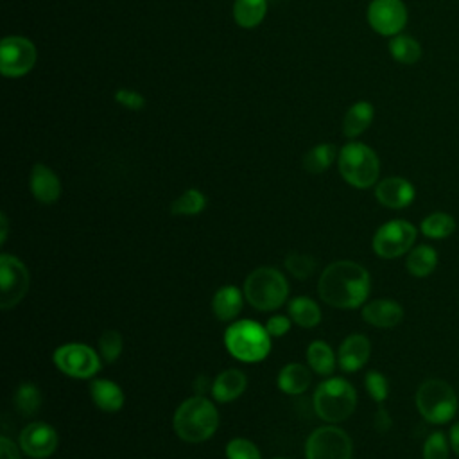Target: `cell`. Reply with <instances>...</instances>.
<instances>
[{"label": "cell", "mask_w": 459, "mask_h": 459, "mask_svg": "<svg viewBox=\"0 0 459 459\" xmlns=\"http://www.w3.org/2000/svg\"><path fill=\"white\" fill-rule=\"evenodd\" d=\"M436 265H437V253L432 246H427V244H421L411 249L405 260L407 271L416 278L429 276L430 273H434Z\"/></svg>", "instance_id": "cell-25"}, {"label": "cell", "mask_w": 459, "mask_h": 459, "mask_svg": "<svg viewBox=\"0 0 459 459\" xmlns=\"http://www.w3.org/2000/svg\"><path fill=\"white\" fill-rule=\"evenodd\" d=\"M389 52L394 61L403 65H412L421 57V45L407 34H396L389 41Z\"/></svg>", "instance_id": "cell-28"}, {"label": "cell", "mask_w": 459, "mask_h": 459, "mask_svg": "<svg viewBox=\"0 0 459 459\" xmlns=\"http://www.w3.org/2000/svg\"><path fill=\"white\" fill-rule=\"evenodd\" d=\"M369 355H371L369 339L362 333H351L341 342L337 351V362L342 371L355 373L369 360Z\"/></svg>", "instance_id": "cell-16"}, {"label": "cell", "mask_w": 459, "mask_h": 459, "mask_svg": "<svg viewBox=\"0 0 459 459\" xmlns=\"http://www.w3.org/2000/svg\"><path fill=\"white\" fill-rule=\"evenodd\" d=\"M337 165L342 179L355 188H369L380 174L377 152L360 142L346 143L337 154Z\"/></svg>", "instance_id": "cell-6"}, {"label": "cell", "mask_w": 459, "mask_h": 459, "mask_svg": "<svg viewBox=\"0 0 459 459\" xmlns=\"http://www.w3.org/2000/svg\"><path fill=\"white\" fill-rule=\"evenodd\" d=\"M368 22L382 36H396L407 23V9L402 0H371Z\"/></svg>", "instance_id": "cell-13"}, {"label": "cell", "mask_w": 459, "mask_h": 459, "mask_svg": "<svg viewBox=\"0 0 459 459\" xmlns=\"http://www.w3.org/2000/svg\"><path fill=\"white\" fill-rule=\"evenodd\" d=\"M314 411L326 423H339L351 416L357 407L355 387L341 378L332 377L323 380L314 391Z\"/></svg>", "instance_id": "cell-5"}, {"label": "cell", "mask_w": 459, "mask_h": 459, "mask_svg": "<svg viewBox=\"0 0 459 459\" xmlns=\"http://www.w3.org/2000/svg\"><path fill=\"white\" fill-rule=\"evenodd\" d=\"M373 427L377 429V432H387L393 427V420L391 414L387 412V409L378 407L375 416H373Z\"/></svg>", "instance_id": "cell-40"}, {"label": "cell", "mask_w": 459, "mask_h": 459, "mask_svg": "<svg viewBox=\"0 0 459 459\" xmlns=\"http://www.w3.org/2000/svg\"><path fill=\"white\" fill-rule=\"evenodd\" d=\"M247 387V377L244 371L237 368H230L221 371L215 380L212 382V396L219 403H228L237 400Z\"/></svg>", "instance_id": "cell-19"}, {"label": "cell", "mask_w": 459, "mask_h": 459, "mask_svg": "<svg viewBox=\"0 0 459 459\" xmlns=\"http://www.w3.org/2000/svg\"><path fill=\"white\" fill-rule=\"evenodd\" d=\"M204 206H206L204 194L197 188H188L179 197H176L172 201L170 213L172 215H197L204 210Z\"/></svg>", "instance_id": "cell-32"}, {"label": "cell", "mask_w": 459, "mask_h": 459, "mask_svg": "<svg viewBox=\"0 0 459 459\" xmlns=\"http://www.w3.org/2000/svg\"><path fill=\"white\" fill-rule=\"evenodd\" d=\"M0 459H20V452L16 445L5 436L0 437Z\"/></svg>", "instance_id": "cell-41"}, {"label": "cell", "mask_w": 459, "mask_h": 459, "mask_svg": "<svg viewBox=\"0 0 459 459\" xmlns=\"http://www.w3.org/2000/svg\"><path fill=\"white\" fill-rule=\"evenodd\" d=\"M115 100H117L120 106H124V108H127V109H133V111L142 109V108L145 106V99H143L138 91L129 90V88H118V90L115 91Z\"/></svg>", "instance_id": "cell-38"}, {"label": "cell", "mask_w": 459, "mask_h": 459, "mask_svg": "<svg viewBox=\"0 0 459 459\" xmlns=\"http://www.w3.org/2000/svg\"><path fill=\"white\" fill-rule=\"evenodd\" d=\"M416 240V228L403 221L394 219L382 224L373 235V251L382 258H396L411 251Z\"/></svg>", "instance_id": "cell-11"}, {"label": "cell", "mask_w": 459, "mask_h": 459, "mask_svg": "<svg viewBox=\"0 0 459 459\" xmlns=\"http://www.w3.org/2000/svg\"><path fill=\"white\" fill-rule=\"evenodd\" d=\"M54 366L72 378H93L100 371L99 353L82 342H66L54 350Z\"/></svg>", "instance_id": "cell-8"}, {"label": "cell", "mask_w": 459, "mask_h": 459, "mask_svg": "<svg viewBox=\"0 0 459 459\" xmlns=\"http://www.w3.org/2000/svg\"><path fill=\"white\" fill-rule=\"evenodd\" d=\"M448 441L443 432H432L423 443V459H448Z\"/></svg>", "instance_id": "cell-37"}, {"label": "cell", "mask_w": 459, "mask_h": 459, "mask_svg": "<svg viewBox=\"0 0 459 459\" xmlns=\"http://www.w3.org/2000/svg\"><path fill=\"white\" fill-rule=\"evenodd\" d=\"M14 405L20 414L32 416L41 405V391L32 382H22L14 391Z\"/></svg>", "instance_id": "cell-31"}, {"label": "cell", "mask_w": 459, "mask_h": 459, "mask_svg": "<svg viewBox=\"0 0 459 459\" xmlns=\"http://www.w3.org/2000/svg\"><path fill=\"white\" fill-rule=\"evenodd\" d=\"M285 267L287 271L298 278V280H308L316 271V260L310 255L290 251L285 256Z\"/></svg>", "instance_id": "cell-34"}, {"label": "cell", "mask_w": 459, "mask_h": 459, "mask_svg": "<svg viewBox=\"0 0 459 459\" xmlns=\"http://www.w3.org/2000/svg\"><path fill=\"white\" fill-rule=\"evenodd\" d=\"M97 344H99V353L104 359V362L111 364L120 357L122 348H124V339H122L118 330L109 328V330H104L100 333Z\"/></svg>", "instance_id": "cell-33"}, {"label": "cell", "mask_w": 459, "mask_h": 459, "mask_svg": "<svg viewBox=\"0 0 459 459\" xmlns=\"http://www.w3.org/2000/svg\"><path fill=\"white\" fill-rule=\"evenodd\" d=\"M36 63V47L23 36H7L0 45V72L5 77H22Z\"/></svg>", "instance_id": "cell-12"}, {"label": "cell", "mask_w": 459, "mask_h": 459, "mask_svg": "<svg viewBox=\"0 0 459 459\" xmlns=\"http://www.w3.org/2000/svg\"><path fill=\"white\" fill-rule=\"evenodd\" d=\"M369 289V273L351 260H337L326 265L317 281L321 299L335 308L360 307L366 301Z\"/></svg>", "instance_id": "cell-1"}, {"label": "cell", "mask_w": 459, "mask_h": 459, "mask_svg": "<svg viewBox=\"0 0 459 459\" xmlns=\"http://www.w3.org/2000/svg\"><path fill=\"white\" fill-rule=\"evenodd\" d=\"M172 427L181 441L203 443L217 430L219 412L212 400L195 394L179 403L172 418Z\"/></svg>", "instance_id": "cell-2"}, {"label": "cell", "mask_w": 459, "mask_h": 459, "mask_svg": "<svg viewBox=\"0 0 459 459\" xmlns=\"http://www.w3.org/2000/svg\"><path fill=\"white\" fill-rule=\"evenodd\" d=\"M351 454L350 436L335 425L317 427L305 443L307 459H351Z\"/></svg>", "instance_id": "cell-9"}, {"label": "cell", "mask_w": 459, "mask_h": 459, "mask_svg": "<svg viewBox=\"0 0 459 459\" xmlns=\"http://www.w3.org/2000/svg\"><path fill=\"white\" fill-rule=\"evenodd\" d=\"M366 391L369 394V398L377 403H382L387 400V394H389V382L387 378L380 373V371H368L366 373Z\"/></svg>", "instance_id": "cell-36"}, {"label": "cell", "mask_w": 459, "mask_h": 459, "mask_svg": "<svg viewBox=\"0 0 459 459\" xmlns=\"http://www.w3.org/2000/svg\"><path fill=\"white\" fill-rule=\"evenodd\" d=\"M362 319L377 328H393L402 323L403 308L393 299H373L362 307Z\"/></svg>", "instance_id": "cell-18"}, {"label": "cell", "mask_w": 459, "mask_h": 459, "mask_svg": "<svg viewBox=\"0 0 459 459\" xmlns=\"http://www.w3.org/2000/svg\"><path fill=\"white\" fill-rule=\"evenodd\" d=\"M29 186L34 199L41 204H52L61 195V181L57 174L43 163H36L32 167L29 176Z\"/></svg>", "instance_id": "cell-17"}, {"label": "cell", "mask_w": 459, "mask_h": 459, "mask_svg": "<svg viewBox=\"0 0 459 459\" xmlns=\"http://www.w3.org/2000/svg\"><path fill=\"white\" fill-rule=\"evenodd\" d=\"M242 303V290L235 285H224L212 298V312L219 321H233L240 314Z\"/></svg>", "instance_id": "cell-21"}, {"label": "cell", "mask_w": 459, "mask_h": 459, "mask_svg": "<svg viewBox=\"0 0 459 459\" xmlns=\"http://www.w3.org/2000/svg\"><path fill=\"white\" fill-rule=\"evenodd\" d=\"M276 459H285V457H276Z\"/></svg>", "instance_id": "cell-44"}, {"label": "cell", "mask_w": 459, "mask_h": 459, "mask_svg": "<svg viewBox=\"0 0 459 459\" xmlns=\"http://www.w3.org/2000/svg\"><path fill=\"white\" fill-rule=\"evenodd\" d=\"M307 362L314 373L328 377L335 369V353L328 342L312 341L307 348Z\"/></svg>", "instance_id": "cell-26"}, {"label": "cell", "mask_w": 459, "mask_h": 459, "mask_svg": "<svg viewBox=\"0 0 459 459\" xmlns=\"http://www.w3.org/2000/svg\"><path fill=\"white\" fill-rule=\"evenodd\" d=\"M224 346L240 362H260L271 351V335L253 319H240L224 330Z\"/></svg>", "instance_id": "cell-3"}, {"label": "cell", "mask_w": 459, "mask_h": 459, "mask_svg": "<svg viewBox=\"0 0 459 459\" xmlns=\"http://www.w3.org/2000/svg\"><path fill=\"white\" fill-rule=\"evenodd\" d=\"M450 437V445H452V450H454V454L459 457V423H455V425H452V429H450V434H448Z\"/></svg>", "instance_id": "cell-42"}, {"label": "cell", "mask_w": 459, "mask_h": 459, "mask_svg": "<svg viewBox=\"0 0 459 459\" xmlns=\"http://www.w3.org/2000/svg\"><path fill=\"white\" fill-rule=\"evenodd\" d=\"M290 323H292L290 317L281 316V314H276V316H273V317L267 319L265 330H267V333H269L271 337H281V335H285V333L290 330Z\"/></svg>", "instance_id": "cell-39"}, {"label": "cell", "mask_w": 459, "mask_h": 459, "mask_svg": "<svg viewBox=\"0 0 459 459\" xmlns=\"http://www.w3.org/2000/svg\"><path fill=\"white\" fill-rule=\"evenodd\" d=\"M267 11V0H237L233 5L235 22L244 29L256 27Z\"/></svg>", "instance_id": "cell-27"}, {"label": "cell", "mask_w": 459, "mask_h": 459, "mask_svg": "<svg viewBox=\"0 0 459 459\" xmlns=\"http://www.w3.org/2000/svg\"><path fill=\"white\" fill-rule=\"evenodd\" d=\"M30 274L25 264L9 253L0 255V308L9 310L16 307L27 294Z\"/></svg>", "instance_id": "cell-10"}, {"label": "cell", "mask_w": 459, "mask_h": 459, "mask_svg": "<svg viewBox=\"0 0 459 459\" xmlns=\"http://www.w3.org/2000/svg\"><path fill=\"white\" fill-rule=\"evenodd\" d=\"M416 407L429 423H446L457 412V396L448 382L429 378L416 391Z\"/></svg>", "instance_id": "cell-7"}, {"label": "cell", "mask_w": 459, "mask_h": 459, "mask_svg": "<svg viewBox=\"0 0 459 459\" xmlns=\"http://www.w3.org/2000/svg\"><path fill=\"white\" fill-rule=\"evenodd\" d=\"M312 375L308 368L299 362H289L278 373V387L285 394H301L308 389Z\"/></svg>", "instance_id": "cell-22"}, {"label": "cell", "mask_w": 459, "mask_h": 459, "mask_svg": "<svg viewBox=\"0 0 459 459\" xmlns=\"http://www.w3.org/2000/svg\"><path fill=\"white\" fill-rule=\"evenodd\" d=\"M228 459H262L258 446L246 437H233L226 445Z\"/></svg>", "instance_id": "cell-35"}, {"label": "cell", "mask_w": 459, "mask_h": 459, "mask_svg": "<svg viewBox=\"0 0 459 459\" xmlns=\"http://www.w3.org/2000/svg\"><path fill=\"white\" fill-rule=\"evenodd\" d=\"M289 296V283L285 276L274 267H256L244 280L246 301L260 310L269 312L280 308Z\"/></svg>", "instance_id": "cell-4"}, {"label": "cell", "mask_w": 459, "mask_h": 459, "mask_svg": "<svg viewBox=\"0 0 459 459\" xmlns=\"http://www.w3.org/2000/svg\"><path fill=\"white\" fill-rule=\"evenodd\" d=\"M93 403L104 412H118L124 407V391L109 378H95L90 384Z\"/></svg>", "instance_id": "cell-20"}, {"label": "cell", "mask_w": 459, "mask_h": 459, "mask_svg": "<svg viewBox=\"0 0 459 459\" xmlns=\"http://www.w3.org/2000/svg\"><path fill=\"white\" fill-rule=\"evenodd\" d=\"M0 226H2V231H0V244L4 246L5 240H7V230H9V222H7V217H5L4 212L0 213Z\"/></svg>", "instance_id": "cell-43"}, {"label": "cell", "mask_w": 459, "mask_h": 459, "mask_svg": "<svg viewBox=\"0 0 459 459\" xmlns=\"http://www.w3.org/2000/svg\"><path fill=\"white\" fill-rule=\"evenodd\" d=\"M335 158H337V151L332 143H319L305 154L303 169L310 174H321L332 165Z\"/></svg>", "instance_id": "cell-29"}, {"label": "cell", "mask_w": 459, "mask_h": 459, "mask_svg": "<svg viewBox=\"0 0 459 459\" xmlns=\"http://www.w3.org/2000/svg\"><path fill=\"white\" fill-rule=\"evenodd\" d=\"M421 233L429 238H446L455 230V221L445 212H434L421 221Z\"/></svg>", "instance_id": "cell-30"}, {"label": "cell", "mask_w": 459, "mask_h": 459, "mask_svg": "<svg viewBox=\"0 0 459 459\" xmlns=\"http://www.w3.org/2000/svg\"><path fill=\"white\" fill-rule=\"evenodd\" d=\"M414 186L411 181L400 176L385 178L375 186V197L377 201L391 210H402L409 206L414 201Z\"/></svg>", "instance_id": "cell-15"}, {"label": "cell", "mask_w": 459, "mask_h": 459, "mask_svg": "<svg viewBox=\"0 0 459 459\" xmlns=\"http://www.w3.org/2000/svg\"><path fill=\"white\" fill-rule=\"evenodd\" d=\"M289 317L292 323H296L301 328H314L321 321V308L319 305L307 298V296H298L289 301Z\"/></svg>", "instance_id": "cell-24"}, {"label": "cell", "mask_w": 459, "mask_h": 459, "mask_svg": "<svg viewBox=\"0 0 459 459\" xmlns=\"http://www.w3.org/2000/svg\"><path fill=\"white\" fill-rule=\"evenodd\" d=\"M18 441L22 452L29 457L47 459L56 452L59 437L52 425L45 421H32L22 429Z\"/></svg>", "instance_id": "cell-14"}, {"label": "cell", "mask_w": 459, "mask_h": 459, "mask_svg": "<svg viewBox=\"0 0 459 459\" xmlns=\"http://www.w3.org/2000/svg\"><path fill=\"white\" fill-rule=\"evenodd\" d=\"M373 117H375V108L368 100L355 102L344 115L342 134L348 138H355L362 134L373 122Z\"/></svg>", "instance_id": "cell-23"}]
</instances>
